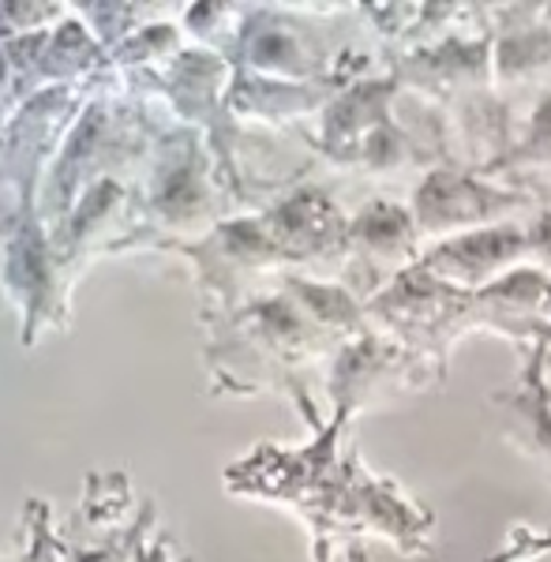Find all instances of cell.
<instances>
[{
	"label": "cell",
	"mask_w": 551,
	"mask_h": 562,
	"mask_svg": "<svg viewBox=\"0 0 551 562\" xmlns=\"http://www.w3.org/2000/svg\"><path fill=\"white\" fill-rule=\"evenodd\" d=\"M357 416L334 413L312 447L259 450L251 461V492L293 503L315 532V559L330 562L338 543L357 548L368 537L386 540L405 559L436 555V514L409 498L394 480L375 476L357 447L341 450V435Z\"/></svg>",
	"instance_id": "6da1fadb"
},
{
	"label": "cell",
	"mask_w": 551,
	"mask_h": 562,
	"mask_svg": "<svg viewBox=\"0 0 551 562\" xmlns=\"http://www.w3.org/2000/svg\"><path fill=\"white\" fill-rule=\"evenodd\" d=\"M364 307L375 330L439 364H450V349L476 330L518 341V349L551 346V274L540 267H518L484 289H458L409 267Z\"/></svg>",
	"instance_id": "7a4b0ae2"
},
{
	"label": "cell",
	"mask_w": 551,
	"mask_h": 562,
	"mask_svg": "<svg viewBox=\"0 0 551 562\" xmlns=\"http://www.w3.org/2000/svg\"><path fill=\"white\" fill-rule=\"evenodd\" d=\"M397 98H402V83L391 71L357 79L346 90H338L334 102L323 109L315 150L330 166L357 169V173L386 177L405 173V169L428 173L431 158L397 116Z\"/></svg>",
	"instance_id": "3957f363"
},
{
	"label": "cell",
	"mask_w": 551,
	"mask_h": 562,
	"mask_svg": "<svg viewBox=\"0 0 551 562\" xmlns=\"http://www.w3.org/2000/svg\"><path fill=\"white\" fill-rule=\"evenodd\" d=\"M442 379H447V364L368 326L364 334L349 338L330 360L334 413L341 409L360 416L364 409H379V405L436 390Z\"/></svg>",
	"instance_id": "277c9868"
},
{
	"label": "cell",
	"mask_w": 551,
	"mask_h": 562,
	"mask_svg": "<svg viewBox=\"0 0 551 562\" xmlns=\"http://www.w3.org/2000/svg\"><path fill=\"white\" fill-rule=\"evenodd\" d=\"M537 206L540 199L532 192L510 188L469 166H458V161H442V166H431L428 173H420L409 195V211L417 217L424 248L436 240L458 237V233L526 217Z\"/></svg>",
	"instance_id": "5b68a950"
},
{
	"label": "cell",
	"mask_w": 551,
	"mask_h": 562,
	"mask_svg": "<svg viewBox=\"0 0 551 562\" xmlns=\"http://www.w3.org/2000/svg\"><path fill=\"white\" fill-rule=\"evenodd\" d=\"M420 256H424V237L409 203L375 195L357 214H349L346 285L364 304L375 293H383L402 270L417 267Z\"/></svg>",
	"instance_id": "8992f818"
},
{
	"label": "cell",
	"mask_w": 551,
	"mask_h": 562,
	"mask_svg": "<svg viewBox=\"0 0 551 562\" xmlns=\"http://www.w3.org/2000/svg\"><path fill=\"white\" fill-rule=\"evenodd\" d=\"M526 217L484 225V229H469V233H458V237L428 244L417 267L424 274L447 281V285H458V289L492 285V281L507 278L510 270L532 267Z\"/></svg>",
	"instance_id": "52a82bcc"
},
{
	"label": "cell",
	"mask_w": 551,
	"mask_h": 562,
	"mask_svg": "<svg viewBox=\"0 0 551 562\" xmlns=\"http://www.w3.org/2000/svg\"><path fill=\"white\" fill-rule=\"evenodd\" d=\"M495 26V90L510 105L551 90V4H499Z\"/></svg>",
	"instance_id": "ba28073f"
},
{
	"label": "cell",
	"mask_w": 551,
	"mask_h": 562,
	"mask_svg": "<svg viewBox=\"0 0 551 562\" xmlns=\"http://www.w3.org/2000/svg\"><path fill=\"white\" fill-rule=\"evenodd\" d=\"M548 349L551 346L521 349L518 379L487 397V416H492L495 431L503 435L507 447L518 450L521 458L537 461L551 476V386L544 371Z\"/></svg>",
	"instance_id": "9c48e42d"
},
{
	"label": "cell",
	"mask_w": 551,
	"mask_h": 562,
	"mask_svg": "<svg viewBox=\"0 0 551 562\" xmlns=\"http://www.w3.org/2000/svg\"><path fill=\"white\" fill-rule=\"evenodd\" d=\"M514 109H518V124H514L510 150L476 173L532 192L540 203H551V90Z\"/></svg>",
	"instance_id": "30bf717a"
},
{
	"label": "cell",
	"mask_w": 551,
	"mask_h": 562,
	"mask_svg": "<svg viewBox=\"0 0 551 562\" xmlns=\"http://www.w3.org/2000/svg\"><path fill=\"white\" fill-rule=\"evenodd\" d=\"M544 371H548V386H551V349H548V357H544Z\"/></svg>",
	"instance_id": "8fae6325"
}]
</instances>
